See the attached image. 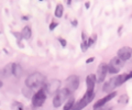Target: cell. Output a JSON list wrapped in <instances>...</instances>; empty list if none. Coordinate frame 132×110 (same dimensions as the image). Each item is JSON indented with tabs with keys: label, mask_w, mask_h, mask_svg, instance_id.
Wrapping results in <instances>:
<instances>
[{
	"label": "cell",
	"mask_w": 132,
	"mask_h": 110,
	"mask_svg": "<svg viewBox=\"0 0 132 110\" xmlns=\"http://www.w3.org/2000/svg\"><path fill=\"white\" fill-rule=\"evenodd\" d=\"M45 81H46V78L43 74L41 73H33L30 76L26 79V85L28 87H30L32 89H35V88H40L45 85Z\"/></svg>",
	"instance_id": "1"
},
{
	"label": "cell",
	"mask_w": 132,
	"mask_h": 110,
	"mask_svg": "<svg viewBox=\"0 0 132 110\" xmlns=\"http://www.w3.org/2000/svg\"><path fill=\"white\" fill-rule=\"evenodd\" d=\"M71 94H72V91L69 90L68 88L60 89L54 96V99H53V106H54L55 108L61 107V106L63 105L69 97H71Z\"/></svg>",
	"instance_id": "2"
},
{
	"label": "cell",
	"mask_w": 132,
	"mask_h": 110,
	"mask_svg": "<svg viewBox=\"0 0 132 110\" xmlns=\"http://www.w3.org/2000/svg\"><path fill=\"white\" fill-rule=\"evenodd\" d=\"M94 98H95V92H94V90H89V91L86 90L84 97H82L80 100H78L76 104H74L73 109H82V108H85L88 104L92 103Z\"/></svg>",
	"instance_id": "3"
},
{
	"label": "cell",
	"mask_w": 132,
	"mask_h": 110,
	"mask_svg": "<svg viewBox=\"0 0 132 110\" xmlns=\"http://www.w3.org/2000/svg\"><path fill=\"white\" fill-rule=\"evenodd\" d=\"M46 96L47 94L45 91L44 88H40L39 91H36L34 95L32 96V105L33 107L38 108V107H42L43 104L45 103V100H46Z\"/></svg>",
	"instance_id": "4"
},
{
	"label": "cell",
	"mask_w": 132,
	"mask_h": 110,
	"mask_svg": "<svg viewBox=\"0 0 132 110\" xmlns=\"http://www.w3.org/2000/svg\"><path fill=\"white\" fill-rule=\"evenodd\" d=\"M60 86H61V80L59 79H52L50 80L48 83H46L44 85V89L46 94L50 96V95H55V94L60 90Z\"/></svg>",
	"instance_id": "5"
},
{
	"label": "cell",
	"mask_w": 132,
	"mask_h": 110,
	"mask_svg": "<svg viewBox=\"0 0 132 110\" xmlns=\"http://www.w3.org/2000/svg\"><path fill=\"white\" fill-rule=\"evenodd\" d=\"M79 86V77L77 75H72L66 79V88H68L72 92L78 89Z\"/></svg>",
	"instance_id": "6"
},
{
	"label": "cell",
	"mask_w": 132,
	"mask_h": 110,
	"mask_svg": "<svg viewBox=\"0 0 132 110\" xmlns=\"http://www.w3.org/2000/svg\"><path fill=\"white\" fill-rule=\"evenodd\" d=\"M107 73H108V65H107L106 63H100L98 65L97 74H96L98 83H101V81L105 80L106 76H107Z\"/></svg>",
	"instance_id": "7"
},
{
	"label": "cell",
	"mask_w": 132,
	"mask_h": 110,
	"mask_svg": "<svg viewBox=\"0 0 132 110\" xmlns=\"http://www.w3.org/2000/svg\"><path fill=\"white\" fill-rule=\"evenodd\" d=\"M117 56H119L125 62H127V61L132 58V48L130 46H123L121 48H119L117 52Z\"/></svg>",
	"instance_id": "8"
},
{
	"label": "cell",
	"mask_w": 132,
	"mask_h": 110,
	"mask_svg": "<svg viewBox=\"0 0 132 110\" xmlns=\"http://www.w3.org/2000/svg\"><path fill=\"white\" fill-rule=\"evenodd\" d=\"M117 95H118V94L116 92V91H111V92H108V95H107V96H105L104 98L99 99V100L97 101V103L94 105V109L101 108V107H102V106H104V105H106L107 103H109L110 100H112V99H113V98H114V97L117 96Z\"/></svg>",
	"instance_id": "9"
},
{
	"label": "cell",
	"mask_w": 132,
	"mask_h": 110,
	"mask_svg": "<svg viewBox=\"0 0 132 110\" xmlns=\"http://www.w3.org/2000/svg\"><path fill=\"white\" fill-rule=\"evenodd\" d=\"M117 80H116V77H112V78H110V80H108L107 83L104 85V88H102V90L105 92H111L114 90V88H117Z\"/></svg>",
	"instance_id": "10"
},
{
	"label": "cell",
	"mask_w": 132,
	"mask_h": 110,
	"mask_svg": "<svg viewBox=\"0 0 132 110\" xmlns=\"http://www.w3.org/2000/svg\"><path fill=\"white\" fill-rule=\"evenodd\" d=\"M97 83V77L95 74H89L86 77V85H87V90H94L95 85Z\"/></svg>",
	"instance_id": "11"
},
{
	"label": "cell",
	"mask_w": 132,
	"mask_h": 110,
	"mask_svg": "<svg viewBox=\"0 0 132 110\" xmlns=\"http://www.w3.org/2000/svg\"><path fill=\"white\" fill-rule=\"evenodd\" d=\"M125 61H123L122 58H120L119 56H116V57H113L112 60L110 61V63L109 65H111V66H113V67H117V68H121L123 67V65H125Z\"/></svg>",
	"instance_id": "12"
},
{
	"label": "cell",
	"mask_w": 132,
	"mask_h": 110,
	"mask_svg": "<svg viewBox=\"0 0 132 110\" xmlns=\"http://www.w3.org/2000/svg\"><path fill=\"white\" fill-rule=\"evenodd\" d=\"M11 75H13V63H9L2 71L3 77H10Z\"/></svg>",
	"instance_id": "13"
},
{
	"label": "cell",
	"mask_w": 132,
	"mask_h": 110,
	"mask_svg": "<svg viewBox=\"0 0 132 110\" xmlns=\"http://www.w3.org/2000/svg\"><path fill=\"white\" fill-rule=\"evenodd\" d=\"M31 35H32V31H31V28L29 27V26H26L22 29V32H21V36L23 39H26V40H29L31 38Z\"/></svg>",
	"instance_id": "14"
},
{
	"label": "cell",
	"mask_w": 132,
	"mask_h": 110,
	"mask_svg": "<svg viewBox=\"0 0 132 110\" xmlns=\"http://www.w3.org/2000/svg\"><path fill=\"white\" fill-rule=\"evenodd\" d=\"M116 80H117V86H121L122 84H125L128 80V74H120L119 76L116 77Z\"/></svg>",
	"instance_id": "15"
},
{
	"label": "cell",
	"mask_w": 132,
	"mask_h": 110,
	"mask_svg": "<svg viewBox=\"0 0 132 110\" xmlns=\"http://www.w3.org/2000/svg\"><path fill=\"white\" fill-rule=\"evenodd\" d=\"M63 12H64V7H63V5L59 3V5L56 6V8H55V12H54L55 17H56V18H62V17H63Z\"/></svg>",
	"instance_id": "16"
},
{
	"label": "cell",
	"mask_w": 132,
	"mask_h": 110,
	"mask_svg": "<svg viewBox=\"0 0 132 110\" xmlns=\"http://www.w3.org/2000/svg\"><path fill=\"white\" fill-rule=\"evenodd\" d=\"M22 73H23L22 67L20 66L19 64H13V76L20 77V76L22 75Z\"/></svg>",
	"instance_id": "17"
},
{
	"label": "cell",
	"mask_w": 132,
	"mask_h": 110,
	"mask_svg": "<svg viewBox=\"0 0 132 110\" xmlns=\"http://www.w3.org/2000/svg\"><path fill=\"white\" fill-rule=\"evenodd\" d=\"M128 103H129V96H128V95L123 94V95H121L120 97H119L118 104H120V105H122V106H125V105H127Z\"/></svg>",
	"instance_id": "18"
},
{
	"label": "cell",
	"mask_w": 132,
	"mask_h": 110,
	"mask_svg": "<svg viewBox=\"0 0 132 110\" xmlns=\"http://www.w3.org/2000/svg\"><path fill=\"white\" fill-rule=\"evenodd\" d=\"M74 104H75V100H74L73 97H71V98H69L68 100H66V104H65V106H64V109H65V110L73 109Z\"/></svg>",
	"instance_id": "19"
},
{
	"label": "cell",
	"mask_w": 132,
	"mask_h": 110,
	"mask_svg": "<svg viewBox=\"0 0 132 110\" xmlns=\"http://www.w3.org/2000/svg\"><path fill=\"white\" fill-rule=\"evenodd\" d=\"M22 92L24 94V95H26L27 98H31V97L33 96V95H32V88L28 87L27 85H26V87H24V88L22 89Z\"/></svg>",
	"instance_id": "20"
},
{
	"label": "cell",
	"mask_w": 132,
	"mask_h": 110,
	"mask_svg": "<svg viewBox=\"0 0 132 110\" xmlns=\"http://www.w3.org/2000/svg\"><path fill=\"white\" fill-rule=\"evenodd\" d=\"M120 72V68H117V67H113L111 65H108V73L111 75H114V74H118Z\"/></svg>",
	"instance_id": "21"
},
{
	"label": "cell",
	"mask_w": 132,
	"mask_h": 110,
	"mask_svg": "<svg viewBox=\"0 0 132 110\" xmlns=\"http://www.w3.org/2000/svg\"><path fill=\"white\" fill-rule=\"evenodd\" d=\"M88 47H89V45H88V42L86 40H82V42L80 43V50L82 51V52H86L88 50Z\"/></svg>",
	"instance_id": "22"
},
{
	"label": "cell",
	"mask_w": 132,
	"mask_h": 110,
	"mask_svg": "<svg viewBox=\"0 0 132 110\" xmlns=\"http://www.w3.org/2000/svg\"><path fill=\"white\" fill-rule=\"evenodd\" d=\"M96 40H97V35L96 34H94L93 36H90V38L87 40V42H88V45L89 46H92L95 44V42H96Z\"/></svg>",
	"instance_id": "23"
},
{
	"label": "cell",
	"mask_w": 132,
	"mask_h": 110,
	"mask_svg": "<svg viewBox=\"0 0 132 110\" xmlns=\"http://www.w3.org/2000/svg\"><path fill=\"white\" fill-rule=\"evenodd\" d=\"M12 109H23V106L20 103H13V105H12Z\"/></svg>",
	"instance_id": "24"
},
{
	"label": "cell",
	"mask_w": 132,
	"mask_h": 110,
	"mask_svg": "<svg viewBox=\"0 0 132 110\" xmlns=\"http://www.w3.org/2000/svg\"><path fill=\"white\" fill-rule=\"evenodd\" d=\"M57 40H59V41H60L61 45H62V46H63V47H65V46H66V44H67V43H66V40H65V39H63V38H59V39H57Z\"/></svg>",
	"instance_id": "25"
},
{
	"label": "cell",
	"mask_w": 132,
	"mask_h": 110,
	"mask_svg": "<svg viewBox=\"0 0 132 110\" xmlns=\"http://www.w3.org/2000/svg\"><path fill=\"white\" fill-rule=\"evenodd\" d=\"M56 27H57V23H55V22H52V23H51V26H50V30L53 31V30H54Z\"/></svg>",
	"instance_id": "26"
},
{
	"label": "cell",
	"mask_w": 132,
	"mask_h": 110,
	"mask_svg": "<svg viewBox=\"0 0 132 110\" xmlns=\"http://www.w3.org/2000/svg\"><path fill=\"white\" fill-rule=\"evenodd\" d=\"M94 61H95V57H89L87 61H86V63H87V64H89V63H93Z\"/></svg>",
	"instance_id": "27"
},
{
	"label": "cell",
	"mask_w": 132,
	"mask_h": 110,
	"mask_svg": "<svg viewBox=\"0 0 132 110\" xmlns=\"http://www.w3.org/2000/svg\"><path fill=\"white\" fill-rule=\"evenodd\" d=\"M89 7H90V2L87 1V2L85 3V8H86V9H89Z\"/></svg>",
	"instance_id": "28"
},
{
	"label": "cell",
	"mask_w": 132,
	"mask_h": 110,
	"mask_svg": "<svg viewBox=\"0 0 132 110\" xmlns=\"http://www.w3.org/2000/svg\"><path fill=\"white\" fill-rule=\"evenodd\" d=\"M77 23H78L77 20H73V21H72V24H73L74 27H77Z\"/></svg>",
	"instance_id": "29"
},
{
	"label": "cell",
	"mask_w": 132,
	"mask_h": 110,
	"mask_svg": "<svg viewBox=\"0 0 132 110\" xmlns=\"http://www.w3.org/2000/svg\"><path fill=\"white\" fill-rule=\"evenodd\" d=\"M131 78H132V71L129 73V74H128V80L131 79Z\"/></svg>",
	"instance_id": "30"
},
{
	"label": "cell",
	"mask_w": 132,
	"mask_h": 110,
	"mask_svg": "<svg viewBox=\"0 0 132 110\" xmlns=\"http://www.w3.org/2000/svg\"><path fill=\"white\" fill-rule=\"evenodd\" d=\"M81 39H82V40H86V34L84 33V32L81 33Z\"/></svg>",
	"instance_id": "31"
},
{
	"label": "cell",
	"mask_w": 132,
	"mask_h": 110,
	"mask_svg": "<svg viewBox=\"0 0 132 110\" xmlns=\"http://www.w3.org/2000/svg\"><path fill=\"white\" fill-rule=\"evenodd\" d=\"M67 5H72V0H67Z\"/></svg>",
	"instance_id": "32"
},
{
	"label": "cell",
	"mask_w": 132,
	"mask_h": 110,
	"mask_svg": "<svg viewBox=\"0 0 132 110\" xmlns=\"http://www.w3.org/2000/svg\"><path fill=\"white\" fill-rule=\"evenodd\" d=\"M39 1H43V0H39Z\"/></svg>",
	"instance_id": "33"
}]
</instances>
